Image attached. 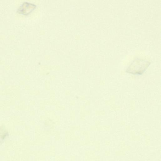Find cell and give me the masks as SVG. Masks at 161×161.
Returning a JSON list of instances; mask_svg holds the SVG:
<instances>
[{"label":"cell","mask_w":161,"mask_h":161,"mask_svg":"<svg viewBox=\"0 0 161 161\" xmlns=\"http://www.w3.org/2000/svg\"><path fill=\"white\" fill-rule=\"evenodd\" d=\"M150 64L151 62L148 60L140 58H136L127 68L126 72L133 75H142Z\"/></svg>","instance_id":"cell-1"},{"label":"cell","mask_w":161,"mask_h":161,"mask_svg":"<svg viewBox=\"0 0 161 161\" xmlns=\"http://www.w3.org/2000/svg\"><path fill=\"white\" fill-rule=\"evenodd\" d=\"M8 136V132L6 130H0V146L3 143L5 139Z\"/></svg>","instance_id":"cell-3"},{"label":"cell","mask_w":161,"mask_h":161,"mask_svg":"<svg viewBox=\"0 0 161 161\" xmlns=\"http://www.w3.org/2000/svg\"><path fill=\"white\" fill-rule=\"evenodd\" d=\"M36 7V5L34 3L24 2L18 8L17 12L20 14L27 16L32 12Z\"/></svg>","instance_id":"cell-2"}]
</instances>
